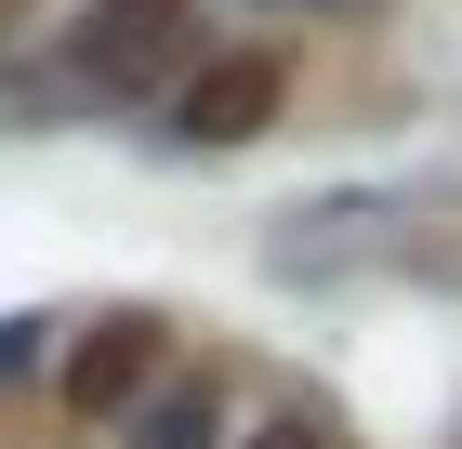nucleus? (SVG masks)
<instances>
[{"mask_svg": "<svg viewBox=\"0 0 462 449\" xmlns=\"http://www.w3.org/2000/svg\"><path fill=\"white\" fill-rule=\"evenodd\" d=\"M67 53L93 93H185L199 80V0H93Z\"/></svg>", "mask_w": 462, "mask_h": 449, "instance_id": "1", "label": "nucleus"}, {"mask_svg": "<svg viewBox=\"0 0 462 449\" xmlns=\"http://www.w3.org/2000/svg\"><path fill=\"white\" fill-rule=\"evenodd\" d=\"M159 370H172V331H159V317H93L67 344V410L79 423H133L145 397H159Z\"/></svg>", "mask_w": 462, "mask_h": 449, "instance_id": "2", "label": "nucleus"}, {"mask_svg": "<svg viewBox=\"0 0 462 449\" xmlns=\"http://www.w3.org/2000/svg\"><path fill=\"white\" fill-rule=\"evenodd\" d=\"M278 93H291L278 53H212V67L185 80V119H172V133L185 145H251L264 119H278Z\"/></svg>", "mask_w": 462, "mask_h": 449, "instance_id": "3", "label": "nucleus"}, {"mask_svg": "<svg viewBox=\"0 0 462 449\" xmlns=\"http://www.w3.org/2000/svg\"><path fill=\"white\" fill-rule=\"evenodd\" d=\"M212 423H225L212 383H172V397H145V410H133V449H225Z\"/></svg>", "mask_w": 462, "mask_h": 449, "instance_id": "4", "label": "nucleus"}, {"mask_svg": "<svg viewBox=\"0 0 462 449\" xmlns=\"http://www.w3.org/2000/svg\"><path fill=\"white\" fill-rule=\"evenodd\" d=\"M225 449H344V423H318V410H278V423H251V436H225Z\"/></svg>", "mask_w": 462, "mask_h": 449, "instance_id": "5", "label": "nucleus"}, {"mask_svg": "<svg viewBox=\"0 0 462 449\" xmlns=\"http://www.w3.org/2000/svg\"><path fill=\"white\" fill-rule=\"evenodd\" d=\"M14 370H27V331H0V383H14Z\"/></svg>", "mask_w": 462, "mask_h": 449, "instance_id": "6", "label": "nucleus"}]
</instances>
